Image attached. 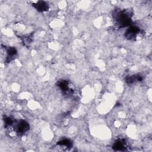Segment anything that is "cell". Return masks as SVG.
<instances>
[{
	"label": "cell",
	"mask_w": 152,
	"mask_h": 152,
	"mask_svg": "<svg viewBox=\"0 0 152 152\" xmlns=\"http://www.w3.org/2000/svg\"><path fill=\"white\" fill-rule=\"evenodd\" d=\"M143 80V76L139 74H136L131 75H127L125 78V81L127 84H131L137 82L141 81Z\"/></svg>",
	"instance_id": "5b68a950"
},
{
	"label": "cell",
	"mask_w": 152,
	"mask_h": 152,
	"mask_svg": "<svg viewBox=\"0 0 152 152\" xmlns=\"http://www.w3.org/2000/svg\"><path fill=\"white\" fill-rule=\"evenodd\" d=\"M17 53V51L16 49L14 47H10L7 49V58H6V61L7 62H10L12 60L14 59L15 58L16 54Z\"/></svg>",
	"instance_id": "ba28073f"
},
{
	"label": "cell",
	"mask_w": 152,
	"mask_h": 152,
	"mask_svg": "<svg viewBox=\"0 0 152 152\" xmlns=\"http://www.w3.org/2000/svg\"><path fill=\"white\" fill-rule=\"evenodd\" d=\"M57 145L60 146H64L65 148H69L72 147V141L68 139H64L57 142Z\"/></svg>",
	"instance_id": "9c48e42d"
},
{
	"label": "cell",
	"mask_w": 152,
	"mask_h": 152,
	"mask_svg": "<svg viewBox=\"0 0 152 152\" xmlns=\"http://www.w3.org/2000/svg\"><path fill=\"white\" fill-rule=\"evenodd\" d=\"M132 12L128 9H116L113 12V18L118 27H125L130 24Z\"/></svg>",
	"instance_id": "6da1fadb"
},
{
	"label": "cell",
	"mask_w": 152,
	"mask_h": 152,
	"mask_svg": "<svg viewBox=\"0 0 152 152\" xmlns=\"http://www.w3.org/2000/svg\"><path fill=\"white\" fill-rule=\"evenodd\" d=\"M14 130L18 134H23L29 129V124L24 120L14 122Z\"/></svg>",
	"instance_id": "7a4b0ae2"
},
{
	"label": "cell",
	"mask_w": 152,
	"mask_h": 152,
	"mask_svg": "<svg viewBox=\"0 0 152 152\" xmlns=\"http://www.w3.org/2000/svg\"><path fill=\"white\" fill-rule=\"evenodd\" d=\"M112 148L116 151H124L126 149V142L124 139L117 140L113 143Z\"/></svg>",
	"instance_id": "52a82bcc"
},
{
	"label": "cell",
	"mask_w": 152,
	"mask_h": 152,
	"mask_svg": "<svg viewBox=\"0 0 152 152\" xmlns=\"http://www.w3.org/2000/svg\"><path fill=\"white\" fill-rule=\"evenodd\" d=\"M140 31V29L138 27L135 26H131L125 32V37L128 40H134L138 33Z\"/></svg>",
	"instance_id": "3957f363"
},
{
	"label": "cell",
	"mask_w": 152,
	"mask_h": 152,
	"mask_svg": "<svg viewBox=\"0 0 152 152\" xmlns=\"http://www.w3.org/2000/svg\"><path fill=\"white\" fill-rule=\"evenodd\" d=\"M33 6L39 12H44L48 10V4L43 1H39L33 3Z\"/></svg>",
	"instance_id": "8992f818"
},
{
	"label": "cell",
	"mask_w": 152,
	"mask_h": 152,
	"mask_svg": "<svg viewBox=\"0 0 152 152\" xmlns=\"http://www.w3.org/2000/svg\"><path fill=\"white\" fill-rule=\"evenodd\" d=\"M58 86L63 91L64 93L66 94H71L72 93V89L69 86V83L66 80H61L57 83Z\"/></svg>",
	"instance_id": "277c9868"
}]
</instances>
